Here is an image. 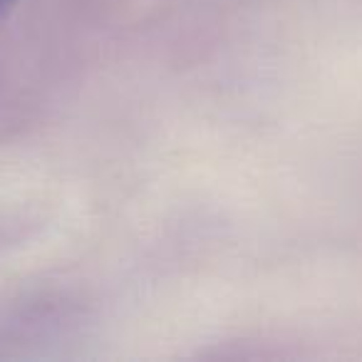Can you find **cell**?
<instances>
[{
  "mask_svg": "<svg viewBox=\"0 0 362 362\" xmlns=\"http://www.w3.org/2000/svg\"><path fill=\"white\" fill-rule=\"evenodd\" d=\"M16 3H18V0H0V18L6 16V13L11 11V8L16 6Z\"/></svg>",
  "mask_w": 362,
  "mask_h": 362,
  "instance_id": "1",
  "label": "cell"
}]
</instances>
